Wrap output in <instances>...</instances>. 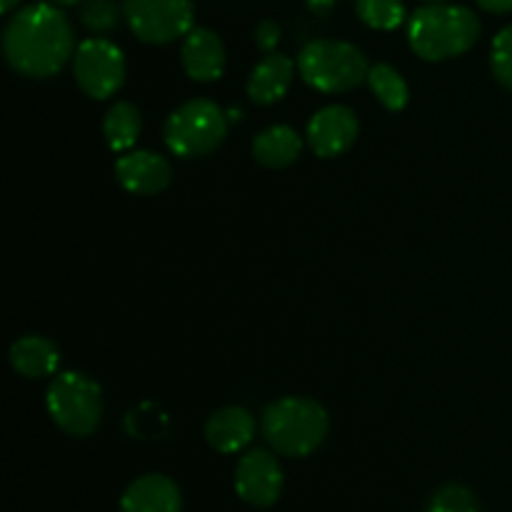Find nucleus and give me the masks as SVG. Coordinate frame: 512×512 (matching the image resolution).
<instances>
[{
	"instance_id": "obj_1",
	"label": "nucleus",
	"mask_w": 512,
	"mask_h": 512,
	"mask_svg": "<svg viewBox=\"0 0 512 512\" xmlns=\"http://www.w3.org/2000/svg\"><path fill=\"white\" fill-rule=\"evenodd\" d=\"M75 48L73 25L55 3L25 5L3 30L5 60L25 78H53L73 60Z\"/></svg>"
},
{
	"instance_id": "obj_2",
	"label": "nucleus",
	"mask_w": 512,
	"mask_h": 512,
	"mask_svg": "<svg viewBox=\"0 0 512 512\" xmlns=\"http://www.w3.org/2000/svg\"><path fill=\"white\" fill-rule=\"evenodd\" d=\"M480 38V18L465 5L428 3L410 15L408 43L428 63L465 55Z\"/></svg>"
},
{
	"instance_id": "obj_3",
	"label": "nucleus",
	"mask_w": 512,
	"mask_h": 512,
	"mask_svg": "<svg viewBox=\"0 0 512 512\" xmlns=\"http://www.w3.org/2000/svg\"><path fill=\"white\" fill-rule=\"evenodd\" d=\"M260 428L275 453L305 458L323 445L330 430V418L318 400L288 395L265 408Z\"/></svg>"
},
{
	"instance_id": "obj_4",
	"label": "nucleus",
	"mask_w": 512,
	"mask_h": 512,
	"mask_svg": "<svg viewBox=\"0 0 512 512\" xmlns=\"http://www.w3.org/2000/svg\"><path fill=\"white\" fill-rule=\"evenodd\" d=\"M298 68L305 83L318 93H348L370 73L363 50L345 40H310L300 50Z\"/></svg>"
},
{
	"instance_id": "obj_5",
	"label": "nucleus",
	"mask_w": 512,
	"mask_h": 512,
	"mask_svg": "<svg viewBox=\"0 0 512 512\" xmlns=\"http://www.w3.org/2000/svg\"><path fill=\"white\" fill-rule=\"evenodd\" d=\"M50 420L70 438H88L103 418V390L93 378L75 370L58 373L45 393Z\"/></svg>"
},
{
	"instance_id": "obj_6",
	"label": "nucleus",
	"mask_w": 512,
	"mask_h": 512,
	"mask_svg": "<svg viewBox=\"0 0 512 512\" xmlns=\"http://www.w3.org/2000/svg\"><path fill=\"white\" fill-rule=\"evenodd\" d=\"M228 115L208 98L185 100L168 115L163 138L170 153L178 158H203L210 155L228 135Z\"/></svg>"
},
{
	"instance_id": "obj_7",
	"label": "nucleus",
	"mask_w": 512,
	"mask_h": 512,
	"mask_svg": "<svg viewBox=\"0 0 512 512\" xmlns=\"http://www.w3.org/2000/svg\"><path fill=\"white\" fill-rule=\"evenodd\" d=\"M123 20L140 43L168 45L195 28V8L190 0H123Z\"/></svg>"
},
{
	"instance_id": "obj_8",
	"label": "nucleus",
	"mask_w": 512,
	"mask_h": 512,
	"mask_svg": "<svg viewBox=\"0 0 512 512\" xmlns=\"http://www.w3.org/2000/svg\"><path fill=\"white\" fill-rule=\"evenodd\" d=\"M73 75L78 88L93 100H108L125 83V55L108 38H88L75 48Z\"/></svg>"
},
{
	"instance_id": "obj_9",
	"label": "nucleus",
	"mask_w": 512,
	"mask_h": 512,
	"mask_svg": "<svg viewBox=\"0 0 512 512\" xmlns=\"http://www.w3.org/2000/svg\"><path fill=\"white\" fill-rule=\"evenodd\" d=\"M235 493L253 508H270L283 493V468L270 450H248L235 468Z\"/></svg>"
},
{
	"instance_id": "obj_10",
	"label": "nucleus",
	"mask_w": 512,
	"mask_h": 512,
	"mask_svg": "<svg viewBox=\"0 0 512 512\" xmlns=\"http://www.w3.org/2000/svg\"><path fill=\"white\" fill-rule=\"evenodd\" d=\"M358 115L348 105H325L310 118L308 145L318 158H338L358 140Z\"/></svg>"
},
{
	"instance_id": "obj_11",
	"label": "nucleus",
	"mask_w": 512,
	"mask_h": 512,
	"mask_svg": "<svg viewBox=\"0 0 512 512\" xmlns=\"http://www.w3.org/2000/svg\"><path fill=\"white\" fill-rule=\"evenodd\" d=\"M115 178L133 195H158L173 180V168L153 150H130L115 163Z\"/></svg>"
},
{
	"instance_id": "obj_12",
	"label": "nucleus",
	"mask_w": 512,
	"mask_h": 512,
	"mask_svg": "<svg viewBox=\"0 0 512 512\" xmlns=\"http://www.w3.org/2000/svg\"><path fill=\"white\" fill-rule=\"evenodd\" d=\"M180 63L185 75L195 83H213L225 73V43L215 30L193 28L180 45Z\"/></svg>"
},
{
	"instance_id": "obj_13",
	"label": "nucleus",
	"mask_w": 512,
	"mask_h": 512,
	"mask_svg": "<svg viewBox=\"0 0 512 512\" xmlns=\"http://www.w3.org/2000/svg\"><path fill=\"white\" fill-rule=\"evenodd\" d=\"M255 430H258V423H255L253 413L248 408L228 405V408L215 410L208 418V423H205V440L218 453L233 455L253 443Z\"/></svg>"
},
{
	"instance_id": "obj_14",
	"label": "nucleus",
	"mask_w": 512,
	"mask_h": 512,
	"mask_svg": "<svg viewBox=\"0 0 512 512\" xmlns=\"http://www.w3.org/2000/svg\"><path fill=\"white\" fill-rule=\"evenodd\" d=\"M183 498L180 488L160 473L140 475L125 488L120 498V512H180Z\"/></svg>"
},
{
	"instance_id": "obj_15",
	"label": "nucleus",
	"mask_w": 512,
	"mask_h": 512,
	"mask_svg": "<svg viewBox=\"0 0 512 512\" xmlns=\"http://www.w3.org/2000/svg\"><path fill=\"white\" fill-rule=\"evenodd\" d=\"M295 78V63L283 53H268L248 75L245 93L255 105H273L285 98Z\"/></svg>"
},
{
	"instance_id": "obj_16",
	"label": "nucleus",
	"mask_w": 512,
	"mask_h": 512,
	"mask_svg": "<svg viewBox=\"0 0 512 512\" xmlns=\"http://www.w3.org/2000/svg\"><path fill=\"white\" fill-rule=\"evenodd\" d=\"M10 365L28 380L58 375L60 348L43 335H23L10 345Z\"/></svg>"
},
{
	"instance_id": "obj_17",
	"label": "nucleus",
	"mask_w": 512,
	"mask_h": 512,
	"mask_svg": "<svg viewBox=\"0 0 512 512\" xmlns=\"http://www.w3.org/2000/svg\"><path fill=\"white\" fill-rule=\"evenodd\" d=\"M300 153H303V140L290 125H270L253 138V158L263 168H288L300 158Z\"/></svg>"
},
{
	"instance_id": "obj_18",
	"label": "nucleus",
	"mask_w": 512,
	"mask_h": 512,
	"mask_svg": "<svg viewBox=\"0 0 512 512\" xmlns=\"http://www.w3.org/2000/svg\"><path fill=\"white\" fill-rule=\"evenodd\" d=\"M140 130H143V115H140V110L133 103L120 100V103L110 105V110L103 118V135L110 150H115V153L130 150L138 143Z\"/></svg>"
},
{
	"instance_id": "obj_19",
	"label": "nucleus",
	"mask_w": 512,
	"mask_h": 512,
	"mask_svg": "<svg viewBox=\"0 0 512 512\" xmlns=\"http://www.w3.org/2000/svg\"><path fill=\"white\" fill-rule=\"evenodd\" d=\"M368 85L373 90L375 98L385 105L388 110H403L410 100V88L405 83V78L400 75V70H395L393 65L378 63L370 65L368 73Z\"/></svg>"
},
{
	"instance_id": "obj_20",
	"label": "nucleus",
	"mask_w": 512,
	"mask_h": 512,
	"mask_svg": "<svg viewBox=\"0 0 512 512\" xmlns=\"http://www.w3.org/2000/svg\"><path fill=\"white\" fill-rule=\"evenodd\" d=\"M123 18V3L120 0H83L80 3V23L90 33H113Z\"/></svg>"
},
{
	"instance_id": "obj_21",
	"label": "nucleus",
	"mask_w": 512,
	"mask_h": 512,
	"mask_svg": "<svg viewBox=\"0 0 512 512\" xmlns=\"http://www.w3.org/2000/svg\"><path fill=\"white\" fill-rule=\"evenodd\" d=\"M358 15L368 28L395 30L405 20L403 0H358Z\"/></svg>"
},
{
	"instance_id": "obj_22",
	"label": "nucleus",
	"mask_w": 512,
	"mask_h": 512,
	"mask_svg": "<svg viewBox=\"0 0 512 512\" xmlns=\"http://www.w3.org/2000/svg\"><path fill=\"white\" fill-rule=\"evenodd\" d=\"M425 512H483L480 510L478 498L473 495V490L465 488V485L450 483L443 485L440 490H435L433 498L425 505Z\"/></svg>"
},
{
	"instance_id": "obj_23",
	"label": "nucleus",
	"mask_w": 512,
	"mask_h": 512,
	"mask_svg": "<svg viewBox=\"0 0 512 512\" xmlns=\"http://www.w3.org/2000/svg\"><path fill=\"white\" fill-rule=\"evenodd\" d=\"M490 65H493V75L498 78V83L512 90V25L495 35Z\"/></svg>"
},
{
	"instance_id": "obj_24",
	"label": "nucleus",
	"mask_w": 512,
	"mask_h": 512,
	"mask_svg": "<svg viewBox=\"0 0 512 512\" xmlns=\"http://www.w3.org/2000/svg\"><path fill=\"white\" fill-rule=\"evenodd\" d=\"M255 43H258L260 50H268V53H275V45L280 43V25L275 20H263L255 28Z\"/></svg>"
},
{
	"instance_id": "obj_25",
	"label": "nucleus",
	"mask_w": 512,
	"mask_h": 512,
	"mask_svg": "<svg viewBox=\"0 0 512 512\" xmlns=\"http://www.w3.org/2000/svg\"><path fill=\"white\" fill-rule=\"evenodd\" d=\"M478 5L488 13L503 15V13H512V0H478Z\"/></svg>"
},
{
	"instance_id": "obj_26",
	"label": "nucleus",
	"mask_w": 512,
	"mask_h": 512,
	"mask_svg": "<svg viewBox=\"0 0 512 512\" xmlns=\"http://www.w3.org/2000/svg\"><path fill=\"white\" fill-rule=\"evenodd\" d=\"M333 5H335V0H308V8L318 15L330 13V10H333Z\"/></svg>"
},
{
	"instance_id": "obj_27",
	"label": "nucleus",
	"mask_w": 512,
	"mask_h": 512,
	"mask_svg": "<svg viewBox=\"0 0 512 512\" xmlns=\"http://www.w3.org/2000/svg\"><path fill=\"white\" fill-rule=\"evenodd\" d=\"M18 3H20V0H0V13H3V15L13 13L15 5H18Z\"/></svg>"
},
{
	"instance_id": "obj_28",
	"label": "nucleus",
	"mask_w": 512,
	"mask_h": 512,
	"mask_svg": "<svg viewBox=\"0 0 512 512\" xmlns=\"http://www.w3.org/2000/svg\"><path fill=\"white\" fill-rule=\"evenodd\" d=\"M50 3H55V5H60V8H65V5H78V3H83V0H50Z\"/></svg>"
},
{
	"instance_id": "obj_29",
	"label": "nucleus",
	"mask_w": 512,
	"mask_h": 512,
	"mask_svg": "<svg viewBox=\"0 0 512 512\" xmlns=\"http://www.w3.org/2000/svg\"><path fill=\"white\" fill-rule=\"evenodd\" d=\"M423 3H445V0H423Z\"/></svg>"
}]
</instances>
